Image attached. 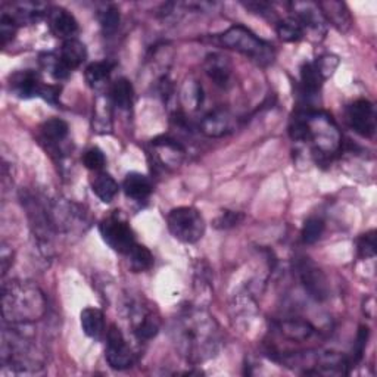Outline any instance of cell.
<instances>
[{
	"mask_svg": "<svg viewBox=\"0 0 377 377\" xmlns=\"http://www.w3.org/2000/svg\"><path fill=\"white\" fill-rule=\"evenodd\" d=\"M171 334L179 352L193 364L214 359L223 345L221 330L216 319L198 308L181 311L173 323Z\"/></svg>",
	"mask_w": 377,
	"mask_h": 377,
	"instance_id": "1",
	"label": "cell"
},
{
	"mask_svg": "<svg viewBox=\"0 0 377 377\" xmlns=\"http://www.w3.org/2000/svg\"><path fill=\"white\" fill-rule=\"evenodd\" d=\"M2 307L6 324H31L46 314V298L31 282L14 280L2 286Z\"/></svg>",
	"mask_w": 377,
	"mask_h": 377,
	"instance_id": "2",
	"label": "cell"
},
{
	"mask_svg": "<svg viewBox=\"0 0 377 377\" xmlns=\"http://www.w3.org/2000/svg\"><path fill=\"white\" fill-rule=\"evenodd\" d=\"M2 334V363L15 371H33L41 366V359L30 334L21 331L19 324H9Z\"/></svg>",
	"mask_w": 377,
	"mask_h": 377,
	"instance_id": "3",
	"label": "cell"
},
{
	"mask_svg": "<svg viewBox=\"0 0 377 377\" xmlns=\"http://www.w3.org/2000/svg\"><path fill=\"white\" fill-rule=\"evenodd\" d=\"M220 43L227 48L236 51L253 60L258 62L260 65H268L275 60L276 52L268 41L260 38L250 30L243 26H233L220 36Z\"/></svg>",
	"mask_w": 377,
	"mask_h": 377,
	"instance_id": "4",
	"label": "cell"
},
{
	"mask_svg": "<svg viewBox=\"0 0 377 377\" xmlns=\"http://www.w3.org/2000/svg\"><path fill=\"white\" fill-rule=\"evenodd\" d=\"M170 233L183 243H196L205 235V220L193 206H179L166 217Z\"/></svg>",
	"mask_w": 377,
	"mask_h": 377,
	"instance_id": "5",
	"label": "cell"
},
{
	"mask_svg": "<svg viewBox=\"0 0 377 377\" xmlns=\"http://www.w3.org/2000/svg\"><path fill=\"white\" fill-rule=\"evenodd\" d=\"M23 205L27 211L31 232L36 238L37 246L45 254L49 255V250L52 248V235H53V220L48 208L41 203L37 198L31 195H26L23 198Z\"/></svg>",
	"mask_w": 377,
	"mask_h": 377,
	"instance_id": "6",
	"label": "cell"
},
{
	"mask_svg": "<svg viewBox=\"0 0 377 377\" xmlns=\"http://www.w3.org/2000/svg\"><path fill=\"white\" fill-rule=\"evenodd\" d=\"M99 232L105 243L120 254L129 255L130 250L136 246L133 230L118 216H111L102 220L99 224Z\"/></svg>",
	"mask_w": 377,
	"mask_h": 377,
	"instance_id": "7",
	"label": "cell"
},
{
	"mask_svg": "<svg viewBox=\"0 0 377 377\" xmlns=\"http://www.w3.org/2000/svg\"><path fill=\"white\" fill-rule=\"evenodd\" d=\"M295 270L304 289L309 293L311 298L316 301H324L329 298L330 287L327 277L311 258L299 257L295 262Z\"/></svg>",
	"mask_w": 377,
	"mask_h": 377,
	"instance_id": "8",
	"label": "cell"
},
{
	"mask_svg": "<svg viewBox=\"0 0 377 377\" xmlns=\"http://www.w3.org/2000/svg\"><path fill=\"white\" fill-rule=\"evenodd\" d=\"M108 364L115 370L130 368L134 363V355L125 341L122 331L112 324L107 333V351H105Z\"/></svg>",
	"mask_w": 377,
	"mask_h": 377,
	"instance_id": "9",
	"label": "cell"
},
{
	"mask_svg": "<svg viewBox=\"0 0 377 377\" xmlns=\"http://www.w3.org/2000/svg\"><path fill=\"white\" fill-rule=\"evenodd\" d=\"M349 127L363 137H371L376 133V111L373 103L361 99L349 105L346 110Z\"/></svg>",
	"mask_w": 377,
	"mask_h": 377,
	"instance_id": "10",
	"label": "cell"
},
{
	"mask_svg": "<svg viewBox=\"0 0 377 377\" xmlns=\"http://www.w3.org/2000/svg\"><path fill=\"white\" fill-rule=\"evenodd\" d=\"M133 331L140 341H149L156 336L159 331V317L154 312V309L146 308L144 305H136L132 314Z\"/></svg>",
	"mask_w": 377,
	"mask_h": 377,
	"instance_id": "11",
	"label": "cell"
},
{
	"mask_svg": "<svg viewBox=\"0 0 377 377\" xmlns=\"http://www.w3.org/2000/svg\"><path fill=\"white\" fill-rule=\"evenodd\" d=\"M48 21L51 31L55 37L73 40L78 33V23L77 19L64 8H52L48 12Z\"/></svg>",
	"mask_w": 377,
	"mask_h": 377,
	"instance_id": "12",
	"label": "cell"
},
{
	"mask_svg": "<svg viewBox=\"0 0 377 377\" xmlns=\"http://www.w3.org/2000/svg\"><path fill=\"white\" fill-rule=\"evenodd\" d=\"M11 90L21 99H30L36 96H41L45 86L43 81L40 80L38 74L34 71H19L11 77Z\"/></svg>",
	"mask_w": 377,
	"mask_h": 377,
	"instance_id": "13",
	"label": "cell"
},
{
	"mask_svg": "<svg viewBox=\"0 0 377 377\" xmlns=\"http://www.w3.org/2000/svg\"><path fill=\"white\" fill-rule=\"evenodd\" d=\"M203 70L206 75L220 87H225L230 77H232V64H230L228 58L221 53H209L205 58Z\"/></svg>",
	"mask_w": 377,
	"mask_h": 377,
	"instance_id": "14",
	"label": "cell"
},
{
	"mask_svg": "<svg viewBox=\"0 0 377 377\" xmlns=\"http://www.w3.org/2000/svg\"><path fill=\"white\" fill-rule=\"evenodd\" d=\"M2 12L12 16L18 26L21 24H34L43 18V15H48V9L43 4L38 2H19V4H11L9 9H4Z\"/></svg>",
	"mask_w": 377,
	"mask_h": 377,
	"instance_id": "15",
	"label": "cell"
},
{
	"mask_svg": "<svg viewBox=\"0 0 377 377\" xmlns=\"http://www.w3.org/2000/svg\"><path fill=\"white\" fill-rule=\"evenodd\" d=\"M233 129V120L224 110L209 112L201 122V130L209 137H221Z\"/></svg>",
	"mask_w": 377,
	"mask_h": 377,
	"instance_id": "16",
	"label": "cell"
},
{
	"mask_svg": "<svg viewBox=\"0 0 377 377\" xmlns=\"http://www.w3.org/2000/svg\"><path fill=\"white\" fill-rule=\"evenodd\" d=\"M295 9V19L302 26V28H309L320 31L324 28V16L319 8L314 4H293Z\"/></svg>",
	"mask_w": 377,
	"mask_h": 377,
	"instance_id": "17",
	"label": "cell"
},
{
	"mask_svg": "<svg viewBox=\"0 0 377 377\" xmlns=\"http://www.w3.org/2000/svg\"><path fill=\"white\" fill-rule=\"evenodd\" d=\"M122 188L127 198L133 201H146L152 193L151 180L140 173H130L125 176Z\"/></svg>",
	"mask_w": 377,
	"mask_h": 377,
	"instance_id": "18",
	"label": "cell"
},
{
	"mask_svg": "<svg viewBox=\"0 0 377 377\" xmlns=\"http://www.w3.org/2000/svg\"><path fill=\"white\" fill-rule=\"evenodd\" d=\"M59 58L62 62H64V65L70 71H73V70L78 68L83 62L86 60L87 49H86L85 43H81V41L77 38L67 40V41H64V45H62Z\"/></svg>",
	"mask_w": 377,
	"mask_h": 377,
	"instance_id": "19",
	"label": "cell"
},
{
	"mask_svg": "<svg viewBox=\"0 0 377 377\" xmlns=\"http://www.w3.org/2000/svg\"><path fill=\"white\" fill-rule=\"evenodd\" d=\"M81 327L89 338L100 339L105 333V317L103 312L97 308H86L80 316Z\"/></svg>",
	"mask_w": 377,
	"mask_h": 377,
	"instance_id": "20",
	"label": "cell"
},
{
	"mask_svg": "<svg viewBox=\"0 0 377 377\" xmlns=\"http://www.w3.org/2000/svg\"><path fill=\"white\" fill-rule=\"evenodd\" d=\"M92 188L95 195L105 203L112 202V199L118 193V183L115 179L107 173H99L93 181H92Z\"/></svg>",
	"mask_w": 377,
	"mask_h": 377,
	"instance_id": "21",
	"label": "cell"
},
{
	"mask_svg": "<svg viewBox=\"0 0 377 377\" xmlns=\"http://www.w3.org/2000/svg\"><path fill=\"white\" fill-rule=\"evenodd\" d=\"M320 9H323V15H326L334 27H338L341 31H346L351 27V15L344 4L339 2H327L320 4Z\"/></svg>",
	"mask_w": 377,
	"mask_h": 377,
	"instance_id": "22",
	"label": "cell"
},
{
	"mask_svg": "<svg viewBox=\"0 0 377 377\" xmlns=\"http://www.w3.org/2000/svg\"><path fill=\"white\" fill-rule=\"evenodd\" d=\"M134 90L127 78L117 80L111 87V100L120 110H129L133 103Z\"/></svg>",
	"mask_w": 377,
	"mask_h": 377,
	"instance_id": "23",
	"label": "cell"
},
{
	"mask_svg": "<svg viewBox=\"0 0 377 377\" xmlns=\"http://www.w3.org/2000/svg\"><path fill=\"white\" fill-rule=\"evenodd\" d=\"M280 331L285 334L286 338L295 341V342H302L307 341L312 336L314 327L307 323V322H299V320H289L280 324Z\"/></svg>",
	"mask_w": 377,
	"mask_h": 377,
	"instance_id": "24",
	"label": "cell"
},
{
	"mask_svg": "<svg viewBox=\"0 0 377 377\" xmlns=\"http://www.w3.org/2000/svg\"><path fill=\"white\" fill-rule=\"evenodd\" d=\"M326 78L323 77V74L320 73V70L317 68L316 62L314 64H304L301 68V83H302V87L305 93H317L322 86H323V81Z\"/></svg>",
	"mask_w": 377,
	"mask_h": 377,
	"instance_id": "25",
	"label": "cell"
},
{
	"mask_svg": "<svg viewBox=\"0 0 377 377\" xmlns=\"http://www.w3.org/2000/svg\"><path fill=\"white\" fill-rule=\"evenodd\" d=\"M40 130H41V134H43V139L48 140L49 143L64 142L70 133L68 124L64 120H59V118L48 120L43 125H41Z\"/></svg>",
	"mask_w": 377,
	"mask_h": 377,
	"instance_id": "26",
	"label": "cell"
},
{
	"mask_svg": "<svg viewBox=\"0 0 377 377\" xmlns=\"http://www.w3.org/2000/svg\"><path fill=\"white\" fill-rule=\"evenodd\" d=\"M127 257L130 260L132 270L136 271V273H143V271H148L154 265V255H152L151 250L143 245H139V243H136V246L130 250V254Z\"/></svg>",
	"mask_w": 377,
	"mask_h": 377,
	"instance_id": "27",
	"label": "cell"
},
{
	"mask_svg": "<svg viewBox=\"0 0 377 377\" xmlns=\"http://www.w3.org/2000/svg\"><path fill=\"white\" fill-rule=\"evenodd\" d=\"M114 68V64L110 60H102V62H93L86 68V80L92 87H97L103 85L105 80H108Z\"/></svg>",
	"mask_w": 377,
	"mask_h": 377,
	"instance_id": "28",
	"label": "cell"
},
{
	"mask_svg": "<svg viewBox=\"0 0 377 377\" xmlns=\"http://www.w3.org/2000/svg\"><path fill=\"white\" fill-rule=\"evenodd\" d=\"M40 64L55 80H65L71 74V71L64 65V62L60 60L59 55L58 56L53 53L41 55Z\"/></svg>",
	"mask_w": 377,
	"mask_h": 377,
	"instance_id": "29",
	"label": "cell"
},
{
	"mask_svg": "<svg viewBox=\"0 0 377 377\" xmlns=\"http://www.w3.org/2000/svg\"><path fill=\"white\" fill-rule=\"evenodd\" d=\"M120 21H121L120 11L115 6H112V5L105 6L99 12V23H100L102 31L107 36H111V34H114L118 30Z\"/></svg>",
	"mask_w": 377,
	"mask_h": 377,
	"instance_id": "30",
	"label": "cell"
},
{
	"mask_svg": "<svg viewBox=\"0 0 377 377\" xmlns=\"http://www.w3.org/2000/svg\"><path fill=\"white\" fill-rule=\"evenodd\" d=\"M277 34L283 41H298L304 36V28L295 18L279 21Z\"/></svg>",
	"mask_w": 377,
	"mask_h": 377,
	"instance_id": "31",
	"label": "cell"
},
{
	"mask_svg": "<svg viewBox=\"0 0 377 377\" xmlns=\"http://www.w3.org/2000/svg\"><path fill=\"white\" fill-rule=\"evenodd\" d=\"M324 232V221L322 218H308L302 227V242L307 245L316 243Z\"/></svg>",
	"mask_w": 377,
	"mask_h": 377,
	"instance_id": "32",
	"label": "cell"
},
{
	"mask_svg": "<svg viewBox=\"0 0 377 377\" xmlns=\"http://www.w3.org/2000/svg\"><path fill=\"white\" fill-rule=\"evenodd\" d=\"M18 27V23L12 16L2 12V15H0V40H2V46H6L11 40H14Z\"/></svg>",
	"mask_w": 377,
	"mask_h": 377,
	"instance_id": "33",
	"label": "cell"
},
{
	"mask_svg": "<svg viewBox=\"0 0 377 377\" xmlns=\"http://www.w3.org/2000/svg\"><path fill=\"white\" fill-rule=\"evenodd\" d=\"M83 162H85L86 169L92 171H100L107 164V158H105V154L99 148H92L83 156Z\"/></svg>",
	"mask_w": 377,
	"mask_h": 377,
	"instance_id": "34",
	"label": "cell"
},
{
	"mask_svg": "<svg viewBox=\"0 0 377 377\" xmlns=\"http://www.w3.org/2000/svg\"><path fill=\"white\" fill-rule=\"evenodd\" d=\"M357 249L361 258H373L376 255V232H371L363 235L357 242Z\"/></svg>",
	"mask_w": 377,
	"mask_h": 377,
	"instance_id": "35",
	"label": "cell"
},
{
	"mask_svg": "<svg viewBox=\"0 0 377 377\" xmlns=\"http://www.w3.org/2000/svg\"><path fill=\"white\" fill-rule=\"evenodd\" d=\"M245 216L242 213H235V211H223L214 221V225L221 230H227L239 225L243 221Z\"/></svg>",
	"mask_w": 377,
	"mask_h": 377,
	"instance_id": "36",
	"label": "cell"
},
{
	"mask_svg": "<svg viewBox=\"0 0 377 377\" xmlns=\"http://www.w3.org/2000/svg\"><path fill=\"white\" fill-rule=\"evenodd\" d=\"M367 339H368V329L361 326L360 331H359V336H357V344H355V349H354V361H360L363 359V354L367 345Z\"/></svg>",
	"mask_w": 377,
	"mask_h": 377,
	"instance_id": "37",
	"label": "cell"
},
{
	"mask_svg": "<svg viewBox=\"0 0 377 377\" xmlns=\"http://www.w3.org/2000/svg\"><path fill=\"white\" fill-rule=\"evenodd\" d=\"M14 264V253L5 243L2 245V276L8 273V270Z\"/></svg>",
	"mask_w": 377,
	"mask_h": 377,
	"instance_id": "38",
	"label": "cell"
}]
</instances>
